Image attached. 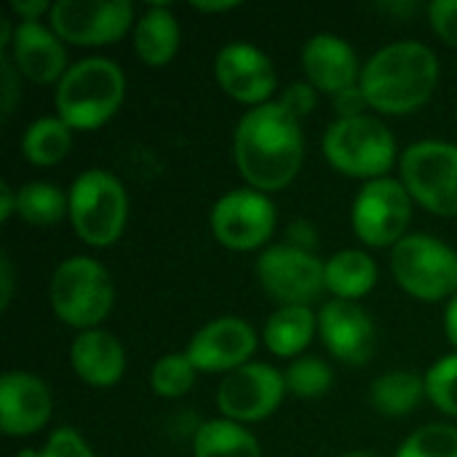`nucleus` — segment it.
Masks as SVG:
<instances>
[{
    "instance_id": "obj_34",
    "label": "nucleus",
    "mask_w": 457,
    "mask_h": 457,
    "mask_svg": "<svg viewBox=\"0 0 457 457\" xmlns=\"http://www.w3.org/2000/svg\"><path fill=\"white\" fill-rule=\"evenodd\" d=\"M428 19L434 32L447 43L457 48V0H434L428 5Z\"/></svg>"
},
{
    "instance_id": "obj_15",
    "label": "nucleus",
    "mask_w": 457,
    "mask_h": 457,
    "mask_svg": "<svg viewBox=\"0 0 457 457\" xmlns=\"http://www.w3.org/2000/svg\"><path fill=\"white\" fill-rule=\"evenodd\" d=\"M319 332L329 353L348 367H361L375 356L378 348L375 321L353 300L324 303L319 313Z\"/></svg>"
},
{
    "instance_id": "obj_2",
    "label": "nucleus",
    "mask_w": 457,
    "mask_h": 457,
    "mask_svg": "<svg viewBox=\"0 0 457 457\" xmlns=\"http://www.w3.org/2000/svg\"><path fill=\"white\" fill-rule=\"evenodd\" d=\"M439 80L436 54L418 40H396L380 48L361 67V94L370 107L386 115L420 110Z\"/></svg>"
},
{
    "instance_id": "obj_12",
    "label": "nucleus",
    "mask_w": 457,
    "mask_h": 457,
    "mask_svg": "<svg viewBox=\"0 0 457 457\" xmlns=\"http://www.w3.org/2000/svg\"><path fill=\"white\" fill-rule=\"evenodd\" d=\"M276 230L273 201L252 187L225 193L212 209L214 238L233 252H252L262 246Z\"/></svg>"
},
{
    "instance_id": "obj_17",
    "label": "nucleus",
    "mask_w": 457,
    "mask_h": 457,
    "mask_svg": "<svg viewBox=\"0 0 457 457\" xmlns=\"http://www.w3.org/2000/svg\"><path fill=\"white\" fill-rule=\"evenodd\" d=\"M51 391L29 372H5L0 378V428L5 436L37 434L51 418Z\"/></svg>"
},
{
    "instance_id": "obj_31",
    "label": "nucleus",
    "mask_w": 457,
    "mask_h": 457,
    "mask_svg": "<svg viewBox=\"0 0 457 457\" xmlns=\"http://www.w3.org/2000/svg\"><path fill=\"white\" fill-rule=\"evenodd\" d=\"M426 396L450 418H457V353L442 356L426 375Z\"/></svg>"
},
{
    "instance_id": "obj_6",
    "label": "nucleus",
    "mask_w": 457,
    "mask_h": 457,
    "mask_svg": "<svg viewBox=\"0 0 457 457\" xmlns=\"http://www.w3.org/2000/svg\"><path fill=\"white\" fill-rule=\"evenodd\" d=\"M70 222L88 246H110L120 238L129 217V198L123 185L102 171H83L70 187Z\"/></svg>"
},
{
    "instance_id": "obj_40",
    "label": "nucleus",
    "mask_w": 457,
    "mask_h": 457,
    "mask_svg": "<svg viewBox=\"0 0 457 457\" xmlns=\"http://www.w3.org/2000/svg\"><path fill=\"white\" fill-rule=\"evenodd\" d=\"M445 335H447V340L457 348V295L450 297L447 311H445Z\"/></svg>"
},
{
    "instance_id": "obj_43",
    "label": "nucleus",
    "mask_w": 457,
    "mask_h": 457,
    "mask_svg": "<svg viewBox=\"0 0 457 457\" xmlns=\"http://www.w3.org/2000/svg\"><path fill=\"white\" fill-rule=\"evenodd\" d=\"M16 457H40V455H37L35 450H21V453H19Z\"/></svg>"
},
{
    "instance_id": "obj_11",
    "label": "nucleus",
    "mask_w": 457,
    "mask_h": 457,
    "mask_svg": "<svg viewBox=\"0 0 457 457\" xmlns=\"http://www.w3.org/2000/svg\"><path fill=\"white\" fill-rule=\"evenodd\" d=\"M134 19L129 0H59L51 5V29L72 46L120 40Z\"/></svg>"
},
{
    "instance_id": "obj_23",
    "label": "nucleus",
    "mask_w": 457,
    "mask_h": 457,
    "mask_svg": "<svg viewBox=\"0 0 457 457\" xmlns=\"http://www.w3.org/2000/svg\"><path fill=\"white\" fill-rule=\"evenodd\" d=\"M324 278L327 292H332L335 300L356 303L359 297L370 295L378 284V265L361 249H343L324 262Z\"/></svg>"
},
{
    "instance_id": "obj_4",
    "label": "nucleus",
    "mask_w": 457,
    "mask_h": 457,
    "mask_svg": "<svg viewBox=\"0 0 457 457\" xmlns=\"http://www.w3.org/2000/svg\"><path fill=\"white\" fill-rule=\"evenodd\" d=\"M327 161L345 177L383 179L396 161L394 134L372 115L337 118L324 134Z\"/></svg>"
},
{
    "instance_id": "obj_37",
    "label": "nucleus",
    "mask_w": 457,
    "mask_h": 457,
    "mask_svg": "<svg viewBox=\"0 0 457 457\" xmlns=\"http://www.w3.org/2000/svg\"><path fill=\"white\" fill-rule=\"evenodd\" d=\"M11 297H13V265H11V257L3 254L0 257V308L3 311L11 305Z\"/></svg>"
},
{
    "instance_id": "obj_26",
    "label": "nucleus",
    "mask_w": 457,
    "mask_h": 457,
    "mask_svg": "<svg viewBox=\"0 0 457 457\" xmlns=\"http://www.w3.org/2000/svg\"><path fill=\"white\" fill-rule=\"evenodd\" d=\"M72 145V129L59 118H37L21 137V153L35 166H56Z\"/></svg>"
},
{
    "instance_id": "obj_10",
    "label": "nucleus",
    "mask_w": 457,
    "mask_h": 457,
    "mask_svg": "<svg viewBox=\"0 0 457 457\" xmlns=\"http://www.w3.org/2000/svg\"><path fill=\"white\" fill-rule=\"evenodd\" d=\"M410 217H412V195L399 179L391 177L367 182L359 190L351 214L356 236L372 249L396 246L407 233Z\"/></svg>"
},
{
    "instance_id": "obj_32",
    "label": "nucleus",
    "mask_w": 457,
    "mask_h": 457,
    "mask_svg": "<svg viewBox=\"0 0 457 457\" xmlns=\"http://www.w3.org/2000/svg\"><path fill=\"white\" fill-rule=\"evenodd\" d=\"M37 455L40 457H94L91 453V447L86 445V439L75 431V428H56L51 436H48V442H46V447L43 450H37Z\"/></svg>"
},
{
    "instance_id": "obj_30",
    "label": "nucleus",
    "mask_w": 457,
    "mask_h": 457,
    "mask_svg": "<svg viewBox=\"0 0 457 457\" xmlns=\"http://www.w3.org/2000/svg\"><path fill=\"white\" fill-rule=\"evenodd\" d=\"M396 457H457V428L447 423L423 426L404 439Z\"/></svg>"
},
{
    "instance_id": "obj_16",
    "label": "nucleus",
    "mask_w": 457,
    "mask_h": 457,
    "mask_svg": "<svg viewBox=\"0 0 457 457\" xmlns=\"http://www.w3.org/2000/svg\"><path fill=\"white\" fill-rule=\"evenodd\" d=\"M217 83L228 96L244 104H268V96L276 91V67L260 48L236 40L220 48L214 59Z\"/></svg>"
},
{
    "instance_id": "obj_18",
    "label": "nucleus",
    "mask_w": 457,
    "mask_h": 457,
    "mask_svg": "<svg viewBox=\"0 0 457 457\" xmlns=\"http://www.w3.org/2000/svg\"><path fill=\"white\" fill-rule=\"evenodd\" d=\"M64 40L51 29L43 27L40 21H19L13 27V40H11V54L8 59L13 62V67L19 70V75H24L32 83H59L62 75L67 72V51L62 46Z\"/></svg>"
},
{
    "instance_id": "obj_20",
    "label": "nucleus",
    "mask_w": 457,
    "mask_h": 457,
    "mask_svg": "<svg viewBox=\"0 0 457 457\" xmlns=\"http://www.w3.org/2000/svg\"><path fill=\"white\" fill-rule=\"evenodd\" d=\"M75 375L91 388H110L120 383L126 372V351L115 335L104 329L80 332L70 348Z\"/></svg>"
},
{
    "instance_id": "obj_9",
    "label": "nucleus",
    "mask_w": 457,
    "mask_h": 457,
    "mask_svg": "<svg viewBox=\"0 0 457 457\" xmlns=\"http://www.w3.org/2000/svg\"><path fill=\"white\" fill-rule=\"evenodd\" d=\"M257 281L278 305L311 308L327 292L324 262L292 244H276L257 260Z\"/></svg>"
},
{
    "instance_id": "obj_28",
    "label": "nucleus",
    "mask_w": 457,
    "mask_h": 457,
    "mask_svg": "<svg viewBox=\"0 0 457 457\" xmlns=\"http://www.w3.org/2000/svg\"><path fill=\"white\" fill-rule=\"evenodd\" d=\"M195 367L187 359V353H166L153 364L150 386L163 399H179L185 396L195 383Z\"/></svg>"
},
{
    "instance_id": "obj_39",
    "label": "nucleus",
    "mask_w": 457,
    "mask_h": 457,
    "mask_svg": "<svg viewBox=\"0 0 457 457\" xmlns=\"http://www.w3.org/2000/svg\"><path fill=\"white\" fill-rule=\"evenodd\" d=\"M16 214V190L8 182H0V220L8 222Z\"/></svg>"
},
{
    "instance_id": "obj_7",
    "label": "nucleus",
    "mask_w": 457,
    "mask_h": 457,
    "mask_svg": "<svg viewBox=\"0 0 457 457\" xmlns=\"http://www.w3.org/2000/svg\"><path fill=\"white\" fill-rule=\"evenodd\" d=\"M396 284L426 303L457 295V252L434 236H404L391 252Z\"/></svg>"
},
{
    "instance_id": "obj_24",
    "label": "nucleus",
    "mask_w": 457,
    "mask_h": 457,
    "mask_svg": "<svg viewBox=\"0 0 457 457\" xmlns=\"http://www.w3.org/2000/svg\"><path fill=\"white\" fill-rule=\"evenodd\" d=\"M426 396V378L415 372H388L380 375L370 388V402L375 412L386 418H404L418 410Z\"/></svg>"
},
{
    "instance_id": "obj_38",
    "label": "nucleus",
    "mask_w": 457,
    "mask_h": 457,
    "mask_svg": "<svg viewBox=\"0 0 457 457\" xmlns=\"http://www.w3.org/2000/svg\"><path fill=\"white\" fill-rule=\"evenodd\" d=\"M11 8L19 16V21H37V16L48 11V3L46 0H21V3L13 0Z\"/></svg>"
},
{
    "instance_id": "obj_1",
    "label": "nucleus",
    "mask_w": 457,
    "mask_h": 457,
    "mask_svg": "<svg viewBox=\"0 0 457 457\" xmlns=\"http://www.w3.org/2000/svg\"><path fill=\"white\" fill-rule=\"evenodd\" d=\"M303 131L278 102L252 107L233 137V155L252 190L273 193L287 187L303 166Z\"/></svg>"
},
{
    "instance_id": "obj_21",
    "label": "nucleus",
    "mask_w": 457,
    "mask_h": 457,
    "mask_svg": "<svg viewBox=\"0 0 457 457\" xmlns=\"http://www.w3.org/2000/svg\"><path fill=\"white\" fill-rule=\"evenodd\" d=\"M134 48L147 67H163L177 56L179 48V24L171 8L155 3L134 24Z\"/></svg>"
},
{
    "instance_id": "obj_3",
    "label": "nucleus",
    "mask_w": 457,
    "mask_h": 457,
    "mask_svg": "<svg viewBox=\"0 0 457 457\" xmlns=\"http://www.w3.org/2000/svg\"><path fill=\"white\" fill-rule=\"evenodd\" d=\"M126 96L123 70L102 56L80 59L67 67L62 80L56 83L54 104L56 115L78 131H94L107 123Z\"/></svg>"
},
{
    "instance_id": "obj_13",
    "label": "nucleus",
    "mask_w": 457,
    "mask_h": 457,
    "mask_svg": "<svg viewBox=\"0 0 457 457\" xmlns=\"http://www.w3.org/2000/svg\"><path fill=\"white\" fill-rule=\"evenodd\" d=\"M287 394V380L270 364L249 361L236 372L225 375L217 391V407L225 420L233 423H257L273 415Z\"/></svg>"
},
{
    "instance_id": "obj_19",
    "label": "nucleus",
    "mask_w": 457,
    "mask_h": 457,
    "mask_svg": "<svg viewBox=\"0 0 457 457\" xmlns=\"http://www.w3.org/2000/svg\"><path fill=\"white\" fill-rule=\"evenodd\" d=\"M303 70H305V80L329 96H337L353 86H359L361 80V67L356 59V51L348 46V40L332 35V32H321L313 35L305 46H303Z\"/></svg>"
},
{
    "instance_id": "obj_33",
    "label": "nucleus",
    "mask_w": 457,
    "mask_h": 457,
    "mask_svg": "<svg viewBox=\"0 0 457 457\" xmlns=\"http://www.w3.org/2000/svg\"><path fill=\"white\" fill-rule=\"evenodd\" d=\"M316 96H319V91H316L308 80H295V83H289V86L284 88V94H281L278 104H281L292 118L303 120L305 115H311V112H313V107H316Z\"/></svg>"
},
{
    "instance_id": "obj_5",
    "label": "nucleus",
    "mask_w": 457,
    "mask_h": 457,
    "mask_svg": "<svg viewBox=\"0 0 457 457\" xmlns=\"http://www.w3.org/2000/svg\"><path fill=\"white\" fill-rule=\"evenodd\" d=\"M112 281L102 262L70 257L51 276V305L59 321L80 332L99 329L112 311Z\"/></svg>"
},
{
    "instance_id": "obj_25",
    "label": "nucleus",
    "mask_w": 457,
    "mask_h": 457,
    "mask_svg": "<svg viewBox=\"0 0 457 457\" xmlns=\"http://www.w3.org/2000/svg\"><path fill=\"white\" fill-rule=\"evenodd\" d=\"M195 457H262L260 442L233 420H209L195 431Z\"/></svg>"
},
{
    "instance_id": "obj_42",
    "label": "nucleus",
    "mask_w": 457,
    "mask_h": 457,
    "mask_svg": "<svg viewBox=\"0 0 457 457\" xmlns=\"http://www.w3.org/2000/svg\"><path fill=\"white\" fill-rule=\"evenodd\" d=\"M340 457H378V455H372V453H345V455H340Z\"/></svg>"
},
{
    "instance_id": "obj_27",
    "label": "nucleus",
    "mask_w": 457,
    "mask_h": 457,
    "mask_svg": "<svg viewBox=\"0 0 457 457\" xmlns=\"http://www.w3.org/2000/svg\"><path fill=\"white\" fill-rule=\"evenodd\" d=\"M16 214L37 228L56 225L70 214V195L51 182H27L16 190Z\"/></svg>"
},
{
    "instance_id": "obj_29",
    "label": "nucleus",
    "mask_w": 457,
    "mask_h": 457,
    "mask_svg": "<svg viewBox=\"0 0 457 457\" xmlns=\"http://www.w3.org/2000/svg\"><path fill=\"white\" fill-rule=\"evenodd\" d=\"M287 380V391L300 396V399H319L332 388V370L316 359V356H305V359H295L289 364V370L284 372Z\"/></svg>"
},
{
    "instance_id": "obj_22",
    "label": "nucleus",
    "mask_w": 457,
    "mask_h": 457,
    "mask_svg": "<svg viewBox=\"0 0 457 457\" xmlns=\"http://www.w3.org/2000/svg\"><path fill=\"white\" fill-rule=\"evenodd\" d=\"M316 329H319V316L311 308L278 305V311L270 313V319L265 321L262 340L273 356L295 359L311 345Z\"/></svg>"
},
{
    "instance_id": "obj_36",
    "label": "nucleus",
    "mask_w": 457,
    "mask_h": 457,
    "mask_svg": "<svg viewBox=\"0 0 457 457\" xmlns=\"http://www.w3.org/2000/svg\"><path fill=\"white\" fill-rule=\"evenodd\" d=\"M335 99V110H337V118H356V115H364V107H367V99L361 94V86H353Z\"/></svg>"
},
{
    "instance_id": "obj_8",
    "label": "nucleus",
    "mask_w": 457,
    "mask_h": 457,
    "mask_svg": "<svg viewBox=\"0 0 457 457\" xmlns=\"http://www.w3.org/2000/svg\"><path fill=\"white\" fill-rule=\"evenodd\" d=\"M402 185L439 217H457V145L415 142L402 155Z\"/></svg>"
},
{
    "instance_id": "obj_41",
    "label": "nucleus",
    "mask_w": 457,
    "mask_h": 457,
    "mask_svg": "<svg viewBox=\"0 0 457 457\" xmlns=\"http://www.w3.org/2000/svg\"><path fill=\"white\" fill-rule=\"evenodd\" d=\"M193 8H198L204 13H222V11H233L236 3H193Z\"/></svg>"
},
{
    "instance_id": "obj_14",
    "label": "nucleus",
    "mask_w": 457,
    "mask_h": 457,
    "mask_svg": "<svg viewBox=\"0 0 457 457\" xmlns=\"http://www.w3.org/2000/svg\"><path fill=\"white\" fill-rule=\"evenodd\" d=\"M257 351V335L249 321L238 316H220L201 327L185 353L198 372H236L238 367L249 364Z\"/></svg>"
},
{
    "instance_id": "obj_35",
    "label": "nucleus",
    "mask_w": 457,
    "mask_h": 457,
    "mask_svg": "<svg viewBox=\"0 0 457 457\" xmlns=\"http://www.w3.org/2000/svg\"><path fill=\"white\" fill-rule=\"evenodd\" d=\"M19 70L13 67V62L8 59V54H0V107H3V118H8L16 107L19 99Z\"/></svg>"
}]
</instances>
